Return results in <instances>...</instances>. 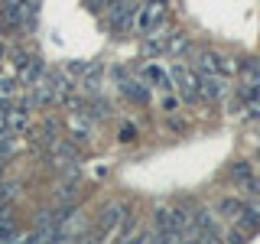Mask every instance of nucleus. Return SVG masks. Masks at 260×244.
<instances>
[{"label": "nucleus", "mask_w": 260, "mask_h": 244, "mask_svg": "<svg viewBox=\"0 0 260 244\" xmlns=\"http://www.w3.org/2000/svg\"><path fill=\"white\" fill-rule=\"evenodd\" d=\"M231 95V85H228L224 75H199V98L205 101H224Z\"/></svg>", "instance_id": "f03ea898"}, {"label": "nucleus", "mask_w": 260, "mask_h": 244, "mask_svg": "<svg viewBox=\"0 0 260 244\" xmlns=\"http://www.w3.org/2000/svg\"><path fill=\"white\" fill-rule=\"evenodd\" d=\"M0 241H20V228L10 215V205H0Z\"/></svg>", "instance_id": "423d86ee"}, {"label": "nucleus", "mask_w": 260, "mask_h": 244, "mask_svg": "<svg viewBox=\"0 0 260 244\" xmlns=\"http://www.w3.org/2000/svg\"><path fill=\"white\" fill-rule=\"evenodd\" d=\"M231 179L241 182V186H247L250 179H254V166H250V163H234V166H231Z\"/></svg>", "instance_id": "0eeeda50"}, {"label": "nucleus", "mask_w": 260, "mask_h": 244, "mask_svg": "<svg viewBox=\"0 0 260 244\" xmlns=\"http://www.w3.org/2000/svg\"><path fill=\"white\" fill-rule=\"evenodd\" d=\"M120 92H124V98H130V101H137V104L150 101V88H146L143 81H137V78L120 75Z\"/></svg>", "instance_id": "39448f33"}, {"label": "nucleus", "mask_w": 260, "mask_h": 244, "mask_svg": "<svg viewBox=\"0 0 260 244\" xmlns=\"http://www.w3.org/2000/svg\"><path fill=\"white\" fill-rule=\"evenodd\" d=\"M0 176H4V160H0Z\"/></svg>", "instance_id": "f8f14e48"}, {"label": "nucleus", "mask_w": 260, "mask_h": 244, "mask_svg": "<svg viewBox=\"0 0 260 244\" xmlns=\"http://www.w3.org/2000/svg\"><path fill=\"white\" fill-rule=\"evenodd\" d=\"M120 140H124V143H130V140H137V127H134V124L120 127Z\"/></svg>", "instance_id": "9d476101"}, {"label": "nucleus", "mask_w": 260, "mask_h": 244, "mask_svg": "<svg viewBox=\"0 0 260 244\" xmlns=\"http://www.w3.org/2000/svg\"><path fill=\"white\" fill-rule=\"evenodd\" d=\"M241 205H244V202H238V199H221V205H218V211H221L224 218H231V222H234V218L241 215Z\"/></svg>", "instance_id": "6e6552de"}, {"label": "nucleus", "mask_w": 260, "mask_h": 244, "mask_svg": "<svg viewBox=\"0 0 260 244\" xmlns=\"http://www.w3.org/2000/svg\"><path fill=\"white\" fill-rule=\"evenodd\" d=\"M169 78H173V88L179 92L182 101H199V75H195L192 69H185V65H173L169 69Z\"/></svg>", "instance_id": "f257e3e1"}, {"label": "nucleus", "mask_w": 260, "mask_h": 244, "mask_svg": "<svg viewBox=\"0 0 260 244\" xmlns=\"http://www.w3.org/2000/svg\"><path fill=\"white\" fill-rule=\"evenodd\" d=\"M137 4H166V0H137Z\"/></svg>", "instance_id": "9b49d317"}, {"label": "nucleus", "mask_w": 260, "mask_h": 244, "mask_svg": "<svg viewBox=\"0 0 260 244\" xmlns=\"http://www.w3.org/2000/svg\"><path fill=\"white\" fill-rule=\"evenodd\" d=\"M179 104H182V98H173V95L162 98V111H166V114H176V111H179Z\"/></svg>", "instance_id": "1a4fd4ad"}, {"label": "nucleus", "mask_w": 260, "mask_h": 244, "mask_svg": "<svg viewBox=\"0 0 260 244\" xmlns=\"http://www.w3.org/2000/svg\"><path fill=\"white\" fill-rule=\"evenodd\" d=\"M143 85L150 88V92H169L173 88V78H169V72L162 69V65H156V62H150V65H143Z\"/></svg>", "instance_id": "7ed1b4c3"}, {"label": "nucleus", "mask_w": 260, "mask_h": 244, "mask_svg": "<svg viewBox=\"0 0 260 244\" xmlns=\"http://www.w3.org/2000/svg\"><path fill=\"white\" fill-rule=\"evenodd\" d=\"M234 222L241 225V231L247 234H257L260 231V202H247V205H241V215L234 218Z\"/></svg>", "instance_id": "20e7f679"}]
</instances>
